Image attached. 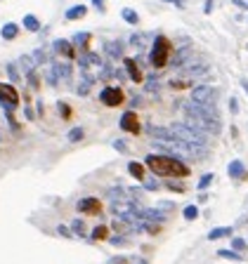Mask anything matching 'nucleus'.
<instances>
[{"label":"nucleus","instance_id":"obj_1","mask_svg":"<svg viewBox=\"0 0 248 264\" xmlns=\"http://www.w3.org/2000/svg\"><path fill=\"white\" fill-rule=\"evenodd\" d=\"M184 116H187L184 123L189 128L203 132V134H220L222 132V120L215 106H203L196 104V102H189V104H184Z\"/></svg>","mask_w":248,"mask_h":264},{"label":"nucleus","instance_id":"obj_2","mask_svg":"<svg viewBox=\"0 0 248 264\" xmlns=\"http://www.w3.org/2000/svg\"><path fill=\"white\" fill-rule=\"evenodd\" d=\"M144 165L154 175H158V177H189L187 163H182L175 156H156V154H149L144 158Z\"/></svg>","mask_w":248,"mask_h":264},{"label":"nucleus","instance_id":"obj_3","mask_svg":"<svg viewBox=\"0 0 248 264\" xmlns=\"http://www.w3.org/2000/svg\"><path fill=\"white\" fill-rule=\"evenodd\" d=\"M168 130H170V137H175V139L184 142V144L203 146V149H206V134L199 132V130H194V128H189L187 123H173V125H168Z\"/></svg>","mask_w":248,"mask_h":264},{"label":"nucleus","instance_id":"obj_4","mask_svg":"<svg viewBox=\"0 0 248 264\" xmlns=\"http://www.w3.org/2000/svg\"><path fill=\"white\" fill-rule=\"evenodd\" d=\"M170 52H173V43L165 38V36H156L152 45V52H149V62L156 68H163L170 62Z\"/></svg>","mask_w":248,"mask_h":264},{"label":"nucleus","instance_id":"obj_5","mask_svg":"<svg viewBox=\"0 0 248 264\" xmlns=\"http://www.w3.org/2000/svg\"><path fill=\"white\" fill-rule=\"evenodd\" d=\"M0 106L2 111H14L19 106V92L12 83H0Z\"/></svg>","mask_w":248,"mask_h":264},{"label":"nucleus","instance_id":"obj_6","mask_svg":"<svg viewBox=\"0 0 248 264\" xmlns=\"http://www.w3.org/2000/svg\"><path fill=\"white\" fill-rule=\"evenodd\" d=\"M192 102L203 104V106H215V102H218V90L210 88V85H199V88L192 90Z\"/></svg>","mask_w":248,"mask_h":264},{"label":"nucleus","instance_id":"obj_7","mask_svg":"<svg viewBox=\"0 0 248 264\" xmlns=\"http://www.w3.org/2000/svg\"><path fill=\"white\" fill-rule=\"evenodd\" d=\"M99 99H102L104 106H118L123 104V90L121 88H104L102 94H99Z\"/></svg>","mask_w":248,"mask_h":264},{"label":"nucleus","instance_id":"obj_8","mask_svg":"<svg viewBox=\"0 0 248 264\" xmlns=\"http://www.w3.org/2000/svg\"><path fill=\"white\" fill-rule=\"evenodd\" d=\"M121 130L130 132V134H139V118L135 111H125L123 116H121Z\"/></svg>","mask_w":248,"mask_h":264},{"label":"nucleus","instance_id":"obj_9","mask_svg":"<svg viewBox=\"0 0 248 264\" xmlns=\"http://www.w3.org/2000/svg\"><path fill=\"white\" fill-rule=\"evenodd\" d=\"M78 210L85 212V215H99L102 212V203H99V198H92V196L81 198L78 200Z\"/></svg>","mask_w":248,"mask_h":264},{"label":"nucleus","instance_id":"obj_10","mask_svg":"<svg viewBox=\"0 0 248 264\" xmlns=\"http://www.w3.org/2000/svg\"><path fill=\"white\" fill-rule=\"evenodd\" d=\"M78 62H81V68H83V71H88V68H97V71H99V68L104 66V62L99 59V54H95V52L81 54V59H78Z\"/></svg>","mask_w":248,"mask_h":264},{"label":"nucleus","instance_id":"obj_11","mask_svg":"<svg viewBox=\"0 0 248 264\" xmlns=\"http://www.w3.org/2000/svg\"><path fill=\"white\" fill-rule=\"evenodd\" d=\"M102 47H104V54H107L109 59H121V57H123V47H125V45H123V43H118V40H107Z\"/></svg>","mask_w":248,"mask_h":264},{"label":"nucleus","instance_id":"obj_12","mask_svg":"<svg viewBox=\"0 0 248 264\" xmlns=\"http://www.w3.org/2000/svg\"><path fill=\"white\" fill-rule=\"evenodd\" d=\"M52 50H55L57 54H64L67 59H76V50H73L71 40H55V43H52Z\"/></svg>","mask_w":248,"mask_h":264},{"label":"nucleus","instance_id":"obj_13","mask_svg":"<svg viewBox=\"0 0 248 264\" xmlns=\"http://www.w3.org/2000/svg\"><path fill=\"white\" fill-rule=\"evenodd\" d=\"M123 64H125V71H128V78H130V80H135V83H139V80H144V76H142V71H139L137 62H135L133 57H125V59H123Z\"/></svg>","mask_w":248,"mask_h":264},{"label":"nucleus","instance_id":"obj_14","mask_svg":"<svg viewBox=\"0 0 248 264\" xmlns=\"http://www.w3.org/2000/svg\"><path fill=\"white\" fill-rule=\"evenodd\" d=\"M95 76H90V73H88V71H83V76H81V83H78V90H76V92L81 94V97H85V94L90 92V88H92V85H95Z\"/></svg>","mask_w":248,"mask_h":264},{"label":"nucleus","instance_id":"obj_15","mask_svg":"<svg viewBox=\"0 0 248 264\" xmlns=\"http://www.w3.org/2000/svg\"><path fill=\"white\" fill-rule=\"evenodd\" d=\"M227 172H229L232 179H244V177H246V165H244L241 160H232V163L227 165Z\"/></svg>","mask_w":248,"mask_h":264},{"label":"nucleus","instance_id":"obj_16","mask_svg":"<svg viewBox=\"0 0 248 264\" xmlns=\"http://www.w3.org/2000/svg\"><path fill=\"white\" fill-rule=\"evenodd\" d=\"M52 73H55V78H62V80H69L71 78V66L67 62H57L52 66Z\"/></svg>","mask_w":248,"mask_h":264},{"label":"nucleus","instance_id":"obj_17","mask_svg":"<svg viewBox=\"0 0 248 264\" xmlns=\"http://www.w3.org/2000/svg\"><path fill=\"white\" fill-rule=\"evenodd\" d=\"M90 38H92V36H90L88 31L73 33V36H71V45H73V47H81V50H85V47H88V43H90Z\"/></svg>","mask_w":248,"mask_h":264},{"label":"nucleus","instance_id":"obj_18","mask_svg":"<svg viewBox=\"0 0 248 264\" xmlns=\"http://www.w3.org/2000/svg\"><path fill=\"white\" fill-rule=\"evenodd\" d=\"M85 14H88V7H85V5H73V7H69V10H67V14H64V17H67L69 22H73V19H83Z\"/></svg>","mask_w":248,"mask_h":264},{"label":"nucleus","instance_id":"obj_19","mask_svg":"<svg viewBox=\"0 0 248 264\" xmlns=\"http://www.w3.org/2000/svg\"><path fill=\"white\" fill-rule=\"evenodd\" d=\"M19 66H22V68H24V73H36V59H33V57H31V54H22V57H19Z\"/></svg>","mask_w":248,"mask_h":264},{"label":"nucleus","instance_id":"obj_20","mask_svg":"<svg viewBox=\"0 0 248 264\" xmlns=\"http://www.w3.org/2000/svg\"><path fill=\"white\" fill-rule=\"evenodd\" d=\"M232 236V226H218L208 234V241H220V238H227Z\"/></svg>","mask_w":248,"mask_h":264},{"label":"nucleus","instance_id":"obj_21","mask_svg":"<svg viewBox=\"0 0 248 264\" xmlns=\"http://www.w3.org/2000/svg\"><path fill=\"white\" fill-rule=\"evenodd\" d=\"M128 172H130L135 179H144V165L137 163V160H130V163H128Z\"/></svg>","mask_w":248,"mask_h":264},{"label":"nucleus","instance_id":"obj_22","mask_svg":"<svg viewBox=\"0 0 248 264\" xmlns=\"http://www.w3.org/2000/svg\"><path fill=\"white\" fill-rule=\"evenodd\" d=\"M24 28H28V31H41V22H38V17L36 14H24Z\"/></svg>","mask_w":248,"mask_h":264},{"label":"nucleus","instance_id":"obj_23","mask_svg":"<svg viewBox=\"0 0 248 264\" xmlns=\"http://www.w3.org/2000/svg\"><path fill=\"white\" fill-rule=\"evenodd\" d=\"M0 33H2V38L5 40H14L17 36H19V26H17V24H5Z\"/></svg>","mask_w":248,"mask_h":264},{"label":"nucleus","instance_id":"obj_24","mask_svg":"<svg viewBox=\"0 0 248 264\" xmlns=\"http://www.w3.org/2000/svg\"><path fill=\"white\" fill-rule=\"evenodd\" d=\"M121 17H123L125 24H137L139 22V14L133 10V7H123V12H121Z\"/></svg>","mask_w":248,"mask_h":264},{"label":"nucleus","instance_id":"obj_25","mask_svg":"<svg viewBox=\"0 0 248 264\" xmlns=\"http://www.w3.org/2000/svg\"><path fill=\"white\" fill-rule=\"evenodd\" d=\"M97 78L99 80H111V78H116V71L111 68V64H104L99 71H97Z\"/></svg>","mask_w":248,"mask_h":264},{"label":"nucleus","instance_id":"obj_26","mask_svg":"<svg viewBox=\"0 0 248 264\" xmlns=\"http://www.w3.org/2000/svg\"><path fill=\"white\" fill-rule=\"evenodd\" d=\"M218 257H225V260H232V262H244V255L234 250H218Z\"/></svg>","mask_w":248,"mask_h":264},{"label":"nucleus","instance_id":"obj_27","mask_svg":"<svg viewBox=\"0 0 248 264\" xmlns=\"http://www.w3.org/2000/svg\"><path fill=\"white\" fill-rule=\"evenodd\" d=\"M83 137H85V130H83V128H73V130H69V134H67L69 142H81Z\"/></svg>","mask_w":248,"mask_h":264},{"label":"nucleus","instance_id":"obj_28","mask_svg":"<svg viewBox=\"0 0 248 264\" xmlns=\"http://www.w3.org/2000/svg\"><path fill=\"white\" fill-rule=\"evenodd\" d=\"M107 236H109V229L107 226H95L92 229V241H104Z\"/></svg>","mask_w":248,"mask_h":264},{"label":"nucleus","instance_id":"obj_29","mask_svg":"<svg viewBox=\"0 0 248 264\" xmlns=\"http://www.w3.org/2000/svg\"><path fill=\"white\" fill-rule=\"evenodd\" d=\"M5 68H7V76H10V80H12V83H19V80H22L19 71H17V64H12V62H10V64L5 66Z\"/></svg>","mask_w":248,"mask_h":264},{"label":"nucleus","instance_id":"obj_30","mask_svg":"<svg viewBox=\"0 0 248 264\" xmlns=\"http://www.w3.org/2000/svg\"><path fill=\"white\" fill-rule=\"evenodd\" d=\"M213 179H215V177H213V172H206V175H203V177L199 179V184H196V186H199V191H203V189H208Z\"/></svg>","mask_w":248,"mask_h":264},{"label":"nucleus","instance_id":"obj_31","mask_svg":"<svg viewBox=\"0 0 248 264\" xmlns=\"http://www.w3.org/2000/svg\"><path fill=\"white\" fill-rule=\"evenodd\" d=\"M182 215H184V220H189V222H192V220L199 217V208H196V205H187V208L182 210Z\"/></svg>","mask_w":248,"mask_h":264},{"label":"nucleus","instance_id":"obj_32","mask_svg":"<svg viewBox=\"0 0 248 264\" xmlns=\"http://www.w3.org/2000/svg\"><path fill=\"white\" fill-rule=\"evenodd\" d=\"M246 241H244V238H232V250L234 252H244L246 250Z\"/></svg>","mask_w":248,"mask_h":264},{"label":"nucleus","instance_id":"obj_33","mask_svg":"<svg viewBox=\"0 0 248 264\" xmlns=\"http://www.w3.org/2000/svg\"><path fill=\"white\" fill-rule=\"evenodd\" d=\"M71 234H76V236H85V224H83L81 220H76V222L71 224Z\"/></svg>","mask_w":248,"mask_h":264},{"label":"nucleus","instance_id":"obj_34","mask_svg":"<svg viewBox=\"0 0 248 264\" xmlns=\"http://www.w3.org/2000/svg\"><path fill=\"white\" fill-rule=\"evenodd\" d=\"M31 57L36 59V64H43V62H47V57H50V54H47V50H43V47H41V50H36Z\"/></svg>","mask_w":248,"mask_h":264},{"label":"nucleus","instance_id":"obj_35","mask_svg":"<svg viewBox=\"0 0 248 264\" xmlns=\"http://www.w3.org/2000/svg\"><path fill=\"white\" fill-rule=\"evenodd\" d=\"M57 109H59V113H62V118H71V106L64 104V102H59L57 104Z\"/></svg>","mask_w":248,"mask_h":264},{"label":"nucleus","instance_id":"obj_36","mask_svg":"<svg viewBox=\"0 0 248 264\" xmlns=\"http://www.w3.org/2000/svg\"><path fill=\"white\" fill-rule=\"evenodd\" d=\"M5 118H7V123H10V128H12L14 132L19 130V123L14 120V116H12V111H5Z\"/></svg>","mask_w":248,"mask_h":264},{"label":"nucleus","instance_id":"obj_37","mask_svg":"<svg viewBox=\"0 0 248 264\" xmlns=\"http://www.w3.org/2000/svg\"><path fill=\"white\" fill-rule=\"evenodd\" d=\"M26 78H28V85H31L33 90H38V88H41V80H38V76H36V73H28Z\"/></svg>","mask_w":248,"mask_h":264},{"label":"nucleus","instance_id":"obj_38","mask_svg":"<svg viewBox=\"0 0 248 264\" xmlns=\"http://www.w3.org/2000/svg\"><path fill=\"white\" fill-rule=\"evenodd\" d=\"M113 149L121 151V154H125V151H128V144H125L123 139H116V142H113Z\"/></svg>","mask_w":248,"mask_h":264},{"label":"nucleus","instance_id":"obj_39","mask_svg":"<svg viewBox=\"0 0 248 264\" xmlns=\"http://www.w3.org/2000/svg\"><path fill=\"white\" fill-rule=\"evenodd\" d=\"M144 189H147V191H156V189H158V182H156V179H149V182L144 184Z\"/></svg>","mask_w":248,"mask_h":264},{"label":"nucleus","instance_id":"obj_40","mask_svg":"<svg viewBox=\"0 0 248 264\" xmlns=\"http://www.w3.org/2000/svg\"><path fill=\"white\" fill-rule=\"evenodd\" d=\"M57 231H59L62 236H67V238H71V236H73V234H71V229H67V226H62V224L57 226Z\"/></svg>","mask_w":248,"mask_h":264},{"label":"nucleus","instance_id":"obj_41","mask_svg":"<svg viewBox=\"0 0 248 264\" xmlns=\"http://www.w3.org/2000/svg\"><path fill=\"white\" fill-rule=\"evenodd\" d=\"M163 2H170V5H175L180 10H184V0H163Z\"/></svg>","mask_w":248,"mask_h":264},{"label":"nucleus","instance_id":"obj_42","mask_svg":"<svg viewBox=\"0 0 248 264\" xmlns=\"http://www.w3.org/2000/svg\"><path fill=\"white\" fill-rule=\"evenodd\" d=\"M229 109H232V113H239V104H236V99H234V97L229 99Z\"/></svg>","mask_w":248,"mask_h":264},{"label":"nucleus","instance_id":"obj_43","mask_svg":"<svg viewBox=\"0 0 248 264\" xmlns=\"http://www.w3.org/2000/svg\"><path fill=\"white\" fill-rule=\"evenodd\" d=\"M147 90H158V80H149V83H147Z\"/></svg>","mask_w":248,"mask_h":264},{"label":"nucleus","instance_id":"obj_44","mask_svg":"<svg viewBox=\"0 0 248 264\" xmlns=\"http://www.w3.org/2000/svg\"><path fill=\"white\" fill-rule=\"evenodd\" d=\"M109 264H128V257H113Z\"/></svg>","mask_w":248,"mask_h":264},{"label":"nucleus","instance_id":"obj_45","mask_svg":"<svg viewBox=\"0 0 248 264\" xmlns=\"http://www.w3.org/2000/svg\"><path fill=\"white\" fill-rule=\"evenodd\" d=\"M92 5H95L99 12H104V0H92Z\"/></svg>","mask_w":248,"mask_h":264},{"label":"nucleus","instance_id":"obj_46","mask_svg":"<svg viewBox=\"0 0 248 264\" xmlns=\"http://www.w3.org/2000/svg\"><path fill=\"white\" fill-rule=\"evenodd\" d=\"M210 10H213V0H206V7H203V12L210 14Z\"/></svg>","mask_w":248,"mask_h":264},{"label":"nucleus","instance_id":"obj_47","mask_svg":"<svg viewBox=\"0 0 248 264\" xmlns=\"http://www.w3.org/2000/svg\"><path fill=\"white\" fill-rule=\"evenodd\" d=\"M24 113H26V118H28V120H33V118H36V116H33V111H31V109H24Z\"/></svg>","mask_w":248,"mask_h":264},{"label":"nucleus","instance_id":"obj_48","mask_svg":"<svg viewBox=\"0 0 248 264\" xmlns=\"http://www.w3.org/2000/svg\"><path fill=\"white\" fill-rule=\"evenodd\" d=\"M241 88H244V90H246V94H248V78L241 80Z\"/></svg>","mask_w":248,"mask_h":264},{"label":"nucleus","instance_id":"obj_49","mask_svg":"<svg viewBox=\"0 0 248 264\" xmlns=\"http://www.w3.org/2000/svg\"><path fill=\"white\" fill-rule=\"evenodd\" d=\"M246 7H248V2H246Z\"/></svg>","mask_w":248,"mask_h":264}]
</instances>
